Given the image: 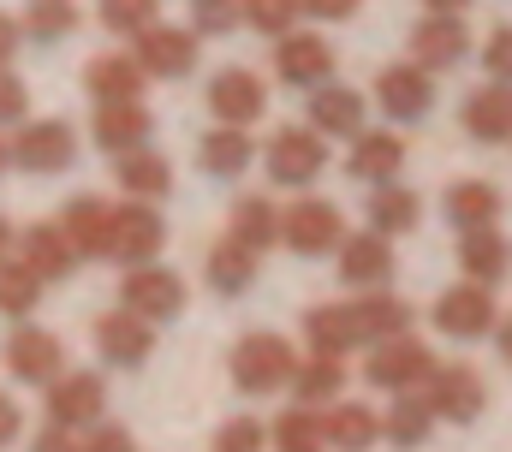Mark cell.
<instances>
[{"label":"cell","mask_w":512,"mask_h":452,"mask_svg":"<svg viewBox=\"0 0 512 452\" xmlns=\"http://www.w3.org/2000/svg\"><path fill=\"white\" fill-rule=\"evenodd\" d=\"M256 161V143L245 137V125H215L203 143H197V167L209 179H245Z\"/></svg>","instance_id":"cell-27"},{"label":"cell","mask_w":512,"mask_h":452,"mask_svg":"<svg viewBox=\"0 0 512 452\" xmlns=\"http://www.w3.org/2000/svg\"><path fill=\"white\" fill-rule=\"evenodd\" d=\"M429 375H435V351L423 339L399 334V339L370 345V363H364V381L370 387H382V393H417Z\"/></svg>","instance_id":"cell-6"},{"label":"cell","mask_w":512,"mask_h":452,"mask_svg":"<svg viewBox=\"0 0 512 452\" xmlns=\"http://www.w3.org/2000/svg\"><path fill=\"white\" fill-rule=\"evenodd\" d=\"M268 447H274V452H328L322 417H316L310 405H298V411H280V417L268 423Z\"/></svg>","instance_id":"cell-37"},{"label":"cell","mask_w":512,"mask_h":452,"mask_svg":"<svg viewBox=\"0 0 512 452\" xmlns=\"http://www.w3.org/2000/svg\"><path fill=\"white\" fill-rule=\"evenodd\" d=\"M304 12H310V18H328V24H340V18H352V12H358V0H304Z\"/></svg>","instance_id":"cell-51"},{"label":"cell","mask_w":512,"mask_h":452,"mask_svg":"<svg viewBox=\"0 0 512 452\" xmlns=\"http://www.w3.org/2000/svg\"><path fill=\"white\" fill-rule=\"evenodd\" d=\"M501 328V304H495V286H447L441 298H435V334L459 339V345H471V339H489Z\"/></svg>","instance_id":"cell-5"},{"label":"cell","mask_w":512,"mask_h":452,"mask_svg":"<svg viewBox=\"0 0 512 452\" xmlns=\"http://www.w3.org/2000/svg\"><path fill=\"white\" fill-rule=\"evenodd\" d=\"M465 54H471V30H465L459 12H429V18H417V30H411V60H417L423 72H447V66H459Z\"/></svg>","instance_id":"cell-15"},{"label":"cell","mask_w":512,"mask_h":452,"mask_svg":"<svg viewBox=\"0 0 512 452\" xmlns=\"http://www.w3.org/2000/svg\"><path fill=\"white\" fill-rule=\"evenodd\" d=\"M78 452H137V441H131L120 423H96V429L78 435Z\"/></svg>","instance_id":"cell-47"},{"label":"cell","mask_w":512,"mask_h":452,"mask_svg":"<svg viewBox=\"0 0 512 452\" xmlns=\"http://www.w3.org/2000/svg\"><path fill=\"white\" fill-rule=\"evenodd\" d=\"M256 262H262V250H251V244H239L233 232L209 250V286L221 292V298H245L256 286Z\"/></svg>","instance_id":"cell-32"},{"label":"cell","mask_w":512,"mask_h":452,"mask_svg":"<svg viewBox=\"0 0 512 452\" xmlns=\"http://www.w3.org/2000/svg\"><path fill=\"white\" fill-rule=\"evenodd\" d=\"M30 452H78V435L72 429H36V441H30Z\"/></svg>","instance_id":"cell-48"},{"label":"cell","mask_w":512,"mask_h":452,"mask_svg":"<svg viewBox=\"0 0 512 452\" xmlns=\"http://www.w3.org/2000/svg\"><path fill=\"white\" fill-rule=\"evenodd\" d=\"M149 131H155V119H149L143 102H102L96 119H90V137H96V149H108V155H131V149H143Z\"/></svg>","instance_id":"cell-20"},{"label":"cell","mask_w":512,"mask_h":452,"mask_svg":"<svg viewBox=\"0 0 512 452\" xmlns=\"http://www.w3.org/2000/svg\"><path fill=\"white\" fill-rule=\"evenodd\" d=\"M48 423L54 429H72V435H84V429H96L102 417H108V381L96 375V369H60L54 381H48Z\"/></svg>","instance_id":"cell-4"},{"label":"cell","mask_w":512,"mask_h":452,"mask_svg":"<svg viewBox=\"0 0 512 452\" xmlns=\"http://www.w3.org/2000/svg\"><path fill=\"white\" fill-rule=\"evenodd\" d=\"M18 429H24V411H18V399H12V393H0V447H12V441H18Z\"/></svg>","instance_id":"cell-49"},{"label":"cell","mask_w":512,"mask_h":452,"mask_svg":"<svg viewBox=\"0 0 512 452\" xmlns=\"http://www.w3.org/2000/svg\"><path fill=\"white\" fill-rule=\"evenodd\" d=\"M161 244H167V221H161V209L155 203H120L114 209V244H108V256L114 262H126V268H137V262H155L161 256Z\"/></svg>","instance_id":"cell-13"},{"label":"cell","mask_w":512,"mask_h":452,"mask_svg":"<svg viewBox=\"0 0 512 452\" xmlns=\"http://www.w3.org/2000/svg\"><path fill=\"white\" fill-rule=\"evenodd\" d=\"M36 304H42V280H36L24 262H0V316L30 322Z\"/></svg>","instance_id":"cell-40"},{"label":"cell","mask_w":512,"mask_h":452,"mask_svg":"<svg viewBox=\"0 0 512 452\" xmlns=\"http://www.w3.org/2000/svg\"><path fill=\"white\" fill-rule=\"evenodd\" d=\"M376 102L393 119H423V113L435 108V84H429V72L417 60H405V66H387L382 78H376Z\"/></svg>","instance_id":"cell-21"},{"label":"cell","mask_w":512,"mask_h":452,"mask_svg":"<svg viewBox=\"0 0 512 452\" xmlns=\"http://www.w3.org/2000/svg\"><path fill=\"white\" fill-rule=\"evenodd\" d=\"M274 78L292 84V90L328 84L334 78V48L316 30H286V36H274Z\"/></svg>","instance_id":"cell-12"},{"label":"cell","mask_w":512,"mask_h":452,"mask_svg":"<svg viewBox=\"0 0 512 452\" xmlns=\"http://www.w3.org/2000/svg\"><path fill=\"white\" fill-rule=\"evenodd\" d=\"M310 131H322V137H358L364 131V96L358 90H346V84H316L310 90Z\"/></svg>","instance_id":"cell-25"},{"label":"cell","mask_w":512,"mask_h":452,"mask_svg":"<svg viewBox=\"0 0 512 452\" xmlns=\"http://www.w3.org/2000/svg\"><path fill=\"white\" fill-rule=\"evenodd\" d=\"M60 232H66V244L78 250V262H84V256L102 262L108 244H114V203H102V197H72V203L60 209Z\"/></svg>","instance_id":"cell-18"},{"label":"cell","mask_w":512,"mask_h":452,"mask_svg":"<svg viewBox=\"0 0 512 452\" xmlns=\"http://www.w3.org/2000/svg\"><path fill=\"white\" fill-rule=\"evenodd\" d=\"M459 268L471 286H501L512 274V244L495 226H477V232H459Z\"/></svg>","instance_id":"cell-23"},{"label":"cell","mask_w":512,"mask_h":452,"mask_svg":"<svg viewBox=\"0 0 512 452\" xmlns=\"http://www.w3.org/2000/svg\"><path fill=\"white\" fill-rule=\"evenodd\" d=\"M6 143H12V167L18 173H36V179H54V173H66L78 161L72 119H24L18 137H6Z\"/></svg>","instance_id":"cell-3"},{"label":"cell","mask_w":512,"mask_h":452,"mask_svg":"<svg viewBox=\"0 0 512 452\" xmlns=\"http://www.w3.org/2000/svg\"><path fill=\"white\" fill-rule=\"evenodd\" d=\"M137 42V66H143V78H185V72H197V30H185V24H149V30H137L131 36Z\"/></svg>","instance_id":"cell-10"},{"label":"cell","mask_w":512,"mask_h":452,"mask_svg":"<svg viewBox=\"0 0 512 452\" xmlns=\"http://www.w3.org/2000/svg\"><path fill=\"white\" fill-rule=\"evenodd\" d=\"M143 66L131 60V54H96L90 66H84V90L96 96V108L102 102H137L143 96Z\"/></svg>","instance_id":"cell-29"},{"label":"cell","mask_w":512,"mask_h":452,"mask_svg":"<svg viewBox=\"0 0 512 452\" xmlns=\"http://www.w3.org/2000/svg\"><path fill=\"white\" fill-rule=\"evenodd\" d=\"M18 42H24V24H18L12 12H0V66H12V54H18Z\"/></svg>","instance_id":"cell-50"},{"label":"cell","mask_w":512,"mask_h":452,"mask_svg":"<svg viewBox=\"0 0 512 452\" xmlns=\"http://www.w3.org/2000/svg\"><path fill=\"white\" fill-rule=\"evenodd\" d=\"M459 125L477 137V143H512V84H483L465 96Z\"/></svg>","instance_id":"cell-24"},{"label":"cell","mask_w":512,"mask_h":452,"mask_svg":"<svg viewBox=\"0 0 512 452\" xmlns=\"http://www.w3.org/2000/svg\"><path fill=\"white\" fill-rule=\"evenodd\" d=\"M495 339H501V357H507V363H512V316H507V322H501V328H495Z\"/></svg>","instance_id":"cell-53"},{"label":"cell","mask_w":512,"mask_h":452,"mask_svg":"<svg viewBox=\"0 0 512 452\" xmlns=\"http://www.w3.org/2000/svg\"><path fill=\"white\" fill-rule=\"evenodd\" d=\"M483 72H489V84H512V24L489 30V42H483Z\"/></svg>","instance_id":"cell-45"},{"label":"cell","mask_w":512,"mask_h":452,"mask_svg":"<svg viewBox=\"0 0 512 452\" xmlns=\"http://www.w3.org/2000/svg\"><path fill=\"white\" fill-rule=\"evenodd\" d=\"M262 167H268L274 185L304 191V185H316L322 167H328V137L310 131V125H280V131L268 137V149H262Z\"/></svg>","instance_id":"cell-2"},{"label":"cell","mask_w":512,"mask_h":452,"mask_svg":"<svg viewBox=\"0 0 512 452\" xmlns=\"http://www.w3.org/2000/svg\"><path fill=\"white\" fill-rule=\"evenodd\" d=\"M447 221L459 232H477V226H495L501 221V191L489 179H459L447 191Z\"/></svg>","instance_id":"cell-34"},{"label":"cell","mask_w":512,"mask_h":452,"mask_svg":"<svg viewBox=\"0 0 512 452\" xmlns=\"http://www.w3.org/2000/svg\"><path fill=\"white\" fill-rule=\"evenodd\" d=\"M423 399H429L435 417H447V423H471V417H483L489 387H483V375H477L471 363H435V375L423 381Z\"/></svg>","instance_id":"cell-11"},{"label":"cell","mask_w":512,"mask_h":452,"mask_svg":"<svg viewBox=\"0 0 512 452\" xmlns=\"http://www.w3.org/2000/svg\"><path fill=\"white\" fill-rule=\"evenodd\" d=\"M346 167H352V179H364V185L399 179V167H405V137H399V131H358Z\"/></svg>","instance_id":"cell-26"},{"label":"cell","mask_w":512,"mask_h":452,"mask_svg":"<svg viewBox=\"0 0 512 452\" xmlns=\"http://www.w3.org/2000/svg\"><path fill=\"white\" fill-rule=\"evenodd\" d=\"M358 316H364V339L370 345L411 334V322H417V310L405 298H393V292H358Z\"/></svg>","instance_id":"cell-35"},{"label":"cell","mask_w":512,"mask_h":452,"mask_svg":"<svg viewBox=\"0 0 512 452\" xmlns=\"http://www.w3.org/2000/svg\"><path fill=\"white\" fill-rule=\"evenodd\" d=\"M96 351H102V363H114V369H143L149 351H155V322H143V316H131V310H108V316L96 322Z\"/></svg>","instance_id":"cell-17"},{"label":"cell","mask_w":512,"mask_h":452,"mask_svg":"<svg viewBox=\"0 0 512 452\" xmlns=\"http://www.w3.org/2000/svg\"><path fill=\"white\" fill-rule=\"evenodd\" d=\"M114 161H120V167H114V173H120V191H131L137 203H161V197L173 191V161H167L161 149L143 143V149L114 155Z\"/></svg>","instance_id":"cell-30"},{"label":"cell","mask_w":512,"mask_h":452,"mask_svg":"<svg viewBox=\"0 0 512 452\" xmlns=\"http://www.w3.org/2000/svg\"><path fill=\"white\" fill-rule=\"evenodd\" d=\"M245 24V0H191V30L197 36H233Z\"/></svg>","instance_id":"cell-42"},{"label":"cell","mask_w":512,"mask_h":452,"mask_svg":"<svg viewBox=\"0 0 512 452\" xmlns=\"http://www.w3.org/2000/svg\"><path fill=\"white\" fill-rule=\"evenodd\" d=\"M227 369H233V387H245V393H280V387H292V375H298V357H292V345L280 334H245L233 345V357H227Z\"/></svg>","instance_id":"cell-1"},{"label":"cell","mask_w":512,"mask_h":452,"mask_svg":"<svg viewBox=\"0 0 512 452\" xmlns=\"http://www.w3.org/2000/svg\"><path fill=\"white\" fill-rule=\"evenodd\" d=\"M12 250H18V232H12L6 215H0V262H12Z\"/></svg>","instance_id":"cell-52"},{"label":"cell","mask_w":512,"mask_h":452,"mask_svg":"<svg viewBox=\"0 0 512 452\" xmlns=\"http://www.w3.org/2000/svg\"><path fill=\"white\" fill-rule=\"evenodd\" d=\"M334 256H340V286L387 292V280H393V238H382V232H346Z\"/></svg>","instance_id":"cell-14"},{"label":"cell","mask_w":512,"mask_h":452,"mask_svg":"<svg viewBox=\"0 0 512 452\" xmlns=\"http://www.w3.org/2000/svg\"><path fill=\"white\" fill-rule=\"evenodd\" d=\"M24 36L30 42H66L78 30V0H24Z\"/></svg>","instance_id":"cell-39"},{"label":"cell","mask_w":512,"mask_h":452,"mask_svg":"<svg viewBox=\"0 0 512 452\" xmlns=\"http://www.w3.org/2000/svg\"><path fill=\"white\" fill-rule=\"evenodd\" d=\"M215 452H268V423L256 417H227L215 429Z\"/></svg>","instance_id":"cell-44"},{"label":"cell","mask_w":512,"mask_h":452,"mask_svg":"<svg viewBox=\"0 0 512 452\" xmlns=\"http://www.w3.org/2000/svg\"><path fill=\"white\" fill-rule=\"evenodd\" d=\"M298 18H304V0H245V24L262 30L268 42L286 36V30H298Z\"/></svg>","instance_id":"cell-41"},{"label":"cell","mask_w":512,"mask_h":452,"mask_svg":"<svg viewBox=\"0 0 512 452\" xmlns=\"http://www.w3.org/2000/svg\"><path fill=\"white\" fill-rule=\"evenodd\" d=\"M120 310L143 316V322H173L185 310V280L161 262H137L120 280Z\"/></svg>","instance_id":"cell-8"},{"label":"cell","mask_w":512,"mask_h":452,"mask_svg":"<svg viewBox=\"0 0 512 452\" xmlns=\"http://www.w3.org/2000/svg\"><path fill=\"white\" fill-rule=\"evenodd\" d=\"M18 262L48 286V280H66L72 268H78V250L66 244V232H60V221H36L18 232Z\"/></svg>","instance_id":"cell-19"},{"label":"cell","mask_w":512,"mask_h":452,"mask_svg":"<svg viewBox=\"0 0 512 452\" xmlns=\"http://www.w3.org/2000/svg\"><path fill=\"white\" fill-rule=\"evenodd\" d=\"M429 429H435V411H429L423 387L417 393H393V411L382 417V441H393L399 452H411V447L429 441Z\"/></svg>","instance_id":"cell-33"},{"label":"cell","mask_w":512,"mask_h":452,"mask_svg":"<svg viewBox=\"0 0 512 452\" xmlns=\"http://www.w3.org/2000/svg\"><path fill=\"white\" fill-rule=\"evenodd\" d=\"M304 334H310V351H322V357H346L352 345H370L364 339V316H358V298L352 304H316L304 316Z\"/></svg>","instance_id":"cell-22"},{"label":"cell","mask_w":512,"mask_h":452,"mask_svg":"<svg viewBox=\"0 0 512 452\" xmlns=\"http://www.w3.org/2000/svg\"><path fill=\"white\" fill-rule=\"evenodd\" d=\"M340 238H346V215L322 197H298L292 209H280V244L292 256H328L340 250Z\"/></svg>","instance_id":"cell-7"},{"label":"cell","mask_w":512,"mask_h":452,"mask_svg":"<svg viewBox=\"0 0 512 452\" xmlns=\"http://www.w3.org/2000/svg\"><path fill=\"white\" fill-rule=\"evenodd\" d=\"M24 113H30V90H24V78H18L12 66H0V125H24Z\"/></svg>","instance_id":"cell-46"},{"label":"cell","mask_w":512,"mask_h":452,"mask_svg":"<svg viewBox=\"0 0 512 452\" xmlns=\"http://www.w3.org/2000/svg\"><path fill=\"white\" fill-rule=\"evenodd\" d=\"M292 393H298V405H334L340 393H346V363L340 357H310V363H298V375H292Z\"/></svg>","instance_id":"cell-36"},{"label":"cell","mask_w":512,"mask_h":452,"mask_svg":"<svg viewBox=\"0 0 512 452\" xmlns=\"http://www.w3.org/2000/svg\"><path fill=\"white\" fill-rule=\"evenodd\" d=\"M322 435H328L334 452H370L382 441V417L370 405H358V399H334L328 417H322Z\"/></svg>","instance_id":"cell-28"},{"label":"cell","mask_w":512,"mask_h":452,"mask_svg":"<svg viewBox=\"0 0 512 452\" xmlns=\"http://www.w3.org/2000/svg\"><path fill=\"white\" fill-rule=\"evenodd\" d=\"M370 232H382V238H405L411 226L423 221V197L411 191V185H399V179H387L370 191Z\"/></svg>","instance_id":"cell-31"},{"label":"cell","mask_w":512,"mask_h":452,"mask_svg":"<svg viewBox=\"0 0 512 452\" xmlns=\"http://www.w3.org/2000/svg\"><path fill=\"white\" fill-rule=\"evenodd\" d=\"M0 363H6L12 381H24V387H48V381L66 369V345H60V334H48V328H36V322H18V328L6 334Z\"/></svg>","instance_id":"cell-9"},{"label":"cell","mask_w":512,"mask_h":452,"mask_svg":"<svg viewBox=\"0 0 512 452\" xmlns=\"http://www.w3.org/2000/svg\"><path fill=\"white\" fill-rule=\"evenodd\" d=\"M423 6H429V12H465L471 0H423Z\"/></svg>","instance_id":"cell-54"},{"label":"cell","mask_w":512,"mask_h":452,"mask_svg":"<svg viewBox=\"0 0 512 452\" xmlns=\"http://www.w3.org/2000/svg\"><path fill=\"white\" fill-rule=\"evenodd\" d=\"M96 12H102V24L114 36H137V30H149L161 18V0H102Z\"/></svg>","instance_id":"cell-43"},{"label":"cell","mask_w":512,"mask_h":452,"mask_svg":"<svg viewBox=\"0 0 512 452\" xmlns=\"http://www.w3.org/2000/svg\"><path fill=\"white\" fill-rule=\"evenodd\" d=\"M6 167H12V143L0 137V179H6Z\"/></svg>","instance_id":"cell-55"},{"label":"cell","mask_w":512,"mask_h":452,"mask_svg":"<svg viewBox=\"0 0 512 452\" xmlns=\"http://www.w3.org/2000/svg\"><path fill=\"white\" fill-rule=\"evenodd\" d=\"M227 232H233L239 244H251V250H274V244H280V209H274L268 197H239Z\"/></svg>","instance_id":"cell-38"},{"label":"cell","mask_w":512,"mask_h":452,"mask_svg":"<svg viewBox=\"0 0 512 452\" xmlns=\"http://www.w3.org/2000/svg\"><path fill=\"white\" fill-rule=\"evenodd\" d=\"M268 108V90H262V78L245 72V66H221L215 78H209V113L221 119V125H256Z\"/></svg>","instance_id":"cell-16"}]
</instances>
